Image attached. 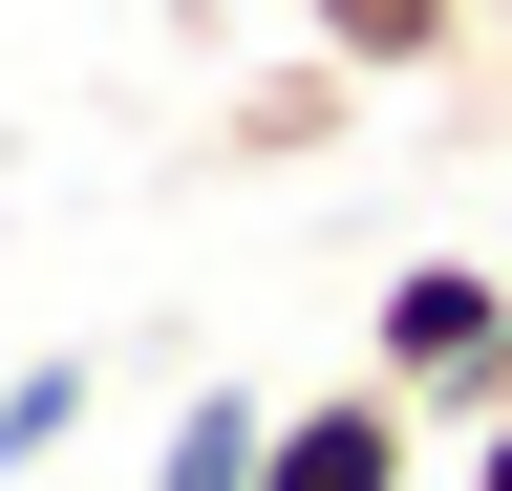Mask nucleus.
<instances>
[{"label": "nucleus", "mask_w": 512, "mask_h": 491, "mask_svg": "<svg viewBox=\"0 0 512 491\" xmlns=\"http://www.w3.org/2000/svg\"><path fill=\"white\" fill-rule=\"evenodd\" d=\"M491 342H512V257H406V278L363 299V385H406L427 427L491 406Z\"/></svg>", "instance_id": "1"}, {"label": "nucleus", "mask_w": 512, "mask_h": 491, "mask_svg": "<svg viewBox=\"0 0 512 491\" xmlns=\"http://www.w3.org/2000/svg\"><path fill=\"white\" fill-rule=\"evenodd\" d=\"M427 449H448V427H427L406 385H363V363H342V385L278 406V470H256V491H427Z\"/></svg>", "instance_id": "2"}, {"label": "nucleus", "mask_w": 512, "mask_h": 491, "mask_svg": "<svg viewBox=\"0 0 512 491\" xmlns=\"http://www.w3.org/2000/svg\"><path fill=\"white\" fill-rule=\"evenodd\" d=\"M342 129H363V65H235L214 86V171H342Z\"/></svg>", "instance_id": "3"}, {"label": "nucleus", "mask_w": 512, "mask_h": 491, "mask_svg": "<svg viewBox=\"0 0 512 491\" xmlns=\"http://www.w3.org/2000/svg\"><path fill=\"white\" fill-rule=\"evenodd\" d=\"M278 22L320 43V65H363V86H470L491 0H278Z\"/></svg>", "instance_id": "4"}, {"label": "nucleus", "mask_w": 512, "mask_h": 491, "mask_svg": "<svg viewBox=\"0 0 512 491\" xmlns=\"http://www.w3.org/2000/svg\"><path fill=\"white\" fill-rule=\"evenodd\" d=\"M256 470H278V385H192L150 427V491H256Z\"/></svg>", "instance_id": "5"}, {"label": "nucleus", "mask_w": 512, "mask_h": 491, "mask_svg": "<svg viewBox=\"0 0 512 491\" xmlns=\"http://www.w3.org/2000/svg\"><path fill=\"white\" fill-rule=\"evenodd\" d=\"M86 363H0V470H64V449H86Z\"/></svg>", "instance_id": "6"}, {"label": "nucleus", "mask_w": 512, "mask_h": 491, "mask_svg": "<svg viewBox=\"0 0 512 491\" xmlns=\"http://www.w3.org/2000/svg\"><path fill=\"white\" fill-rule=\"evenodd\" d=\"M448 449H470V491H512V406H491V427H448Z\"/></svg>", "instance_id": "7"}, {"label": "nucleus", "mask_w": 512, "mask_h": 491, "mask_svg": "<svg viewBox=\"0 0 512 491\" xmlns=\"http://www.w3.org/2000/svg\"><path fill=\"white\" fill-rule=\"evenodd\" d=\"M491 406H512V342H491ZM491 406H470V427H491Z\"/></svg>", "instance_id": "8"}]
</instances>
